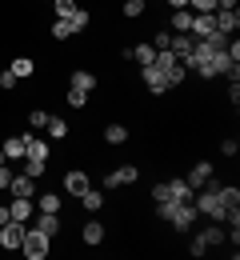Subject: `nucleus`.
Wrapping results in <instances>:
<instances>
[{"instance_id": "obj_17", "label": "nucleus", "mask_w": 240, "mask_h": 260, "mask_svg": "<svg viewBox=\"0 0 240 260\" xmlns=\"http://www.w3.org/2000/svg\"><path fill=\"white\" fill-rule=\"evenodd\" d=\"M36 228H40L44 236H56V232H60V212H40Z\"/></svg>"}, {"instance_id": "obj_23", "label": "nucleus", "mask_w": 240, "mask_h": 260, "mask_svg": "<svg viewBox=\"0 0 240 260\" xmlns=\"http://www.w3.org/2000/svg\"><path fill=\"white\" fill-rule=\"evenodd\" d=\"M200 240H204L208 248H212V244H224V240H228V232H224L220 224H208L204 232H200Z\"/></svg>"}, {"instance_id": "obj_30", "label": "nucleus", "mask_w": 240, "mask_h": 260, "mask_svg": "<svg viewBox=\"0 0 240 260\" xmlns=\"http://www.w3.org/2000/svg\"><path fill=\"white\" fill-rule=\"evenodd\" d=\"M76 8H80L76 0H56V20H68V16L76 12Z\"/></svg>"}, {"instance_id": "obj_40", "label": "nucleus", "mask_w": 240, "mask_h": 260, "mask_svg": "<svg viewBox=\"0 0 240 260\" xmlns=\"http://www.w3.org/2000/svg\"><path fill=\"white\" fill-rule=\"evenodd\" d=\"M8 180H12V172H8V164H0V192L8 188Z\"/></svg>"}, {"instance_id": "obj_43", "label": "nucleus", "mask_w": 240, "mask_h": 260, "mask_svg": "<svg viewBox=\"0 0 240 260\" xmlns=\"http://www.w3.org/2000/svg\"><path fill=\"white\" fill-rule=\"evenodd\" d=\"M168 8L176 12V8H188V0H168Z\"/></svg>"}, {"instance_id": "obj_33", "label": "nucleus", "mask_w": 240, "mask_h": 260, "mask_svg": "<svg viewBox=\"0 0 240 260\" xmlns=\"http://www.w3.org/2000/svg\"><path fill=\"white\" fill-rule=\"evenodd\" d=\"M52 36H56V40H68V36H72V24H68V20H56V24H52Z\"/></svg>"}, {"instance_id": "obj_41", "label": "nucleus", "mask_w": 240, "mask_h": 260, "mask_svg": "<svg viewBox=\"0 0 240 260\" xmlns=\"http://www.w3.org/2000/svg\"><path fill=\"white\" fill-rule=\"evenodd\" d=\"M204 252H208V244L200 240V236H196V240H192V256H204Z\"/></svg>"}, {"instance_id": "obj_27", "label": "nucleus", "mask_w": 240, "mask_h": 260, "mask_svg": "<svg viewBox=\"0 0 240 260\" xmlns=\"http://www.w3.org/2000/svg\"><path fill=\"white\" fill-rule=\"evenodd\" d=\"M184 76H188V68L180 64V60H172V64L164 68V80H168V88H172V84H180V80H184Z\"/></svg>"}, {"instance_id": "obj_32", "label": "nucleus", "mask_w": 240, "mask_h": 260, "mask_svg": "<svg viewBox=\"0 0 240 260\" xmlns=\"http://www.w3.org/2000/svg\"><path fill=\"white\" fill-rule=\"evenodd\" d=\"M28 124H32V128H44V124H48V112H44V108H32V112H28Z\"/></svg>"}, {"instance_id": "obj_38", "label": "nucleus", "mask_w": 240, "mask_h": 260, "mask_svg": "<svg viewBox=\"0 0 240 260\" xmlns=\"http://www.w3.org/2000/svg\"><path fill=\"white\" fill-rule=\"evenodd\" d=\"M220 152H224V156H236V152H240V144H236V140H232V136H228V140L220 144Z\"/></svg>"}, {"instance_id": "obj_22", "label": "nucleus", "mask_w": 240, "mask_h": 260, "mask_svg": "<svg viewBox=\"0 0 240 260\" xmlns=\"http://www.w3.org/2000/svg\"><path fill=\"white\" fill-rule=\"evenodd\" d=\"M168 196L172 200H192V184L180 176V180H168Z\"/></svg>"}, {"instance_id": "obj_31", "label": "nucleus", "mask_w": 240, "mask_h": 260, "mask_svg": "<svg viewBox=\"0 0 240 260\" xmlns=\"http://www.w3.org/2000/svg\"><path fill=\"white\" fill-rule=\"evenodd\" d=\"M72 104V108H84V104H88V92H80V88H68V96H64Z\"/></svg>"}, {"instance_id": "obj_10", "label": "nucleus", "mask_w": 240, "mask_h": 260, "mask_svg": "<svg viewBox=\"0 0 240 260\" xmlns=\"http://www.w3.org/2000/svg\"><path fill=\"white\" fill-rule=\"evenodd\" d=\"M184 180L192 184V192H196V188H204L208 180H212V164H208V160H200L196 168H192V172H188V176H184Z\"/></svg>"}, {"instance_id": "obj_19", "label": "nucleus", "mask_w": 240, "mask_h": 260, "mask_svg": "<svg viewBox=\"0 0 240 260\" xmlns=\"http://www.w3.org/2000/svg\"><path fill=\"white\" fill-rule=\"evenodd\" d=\"M44 132H48L52 140H64V136H68V120H64V116H48Z\"/></svg>"}, {"instance_id": "obj_29", "label": "nucleus", "mask_w": 240, "mask_h": 260, "mask_svg": "<svg viewBox=\"0 0 240 260\" xmlns=\"http://www.w3.org/2000/svg\"><path fill=\"white\" fill-rule=\"evenodd\" d=\"M40 212H60V196L56 192H40Z\"/></svg>"}, {"instance_id": "obj_44", "label": "nucleus", "mask_w": 240, "mask_h": 260, "mask_svg": "<svg viewBox=\"0 0 240 260\" xmlns=\"http://www.w3.org/2000/svg\"><path fill=\"white\" fill-rule=\"evenodd\" d=\"M4 220H12V216H8V204H0V224H4Z\"/></svg>"}, {"instance_id": "obj_20", "label": "nucleus", "mask_w": 240, "mask_h": 260, "mask_svg": "<svg viewBox=\"0 0 240 260\" xmlns=\"http://www.w3.org/2000/svg\"><path fill=\"white\" fill-rule=\"evenodd\" d=\"M192 28V8H176L172 12V32H188Z\"/></svg>"}, {"instance_id": "obj_12", "label": "nucleus", "mask_w": 240, "mask_h": 260, "mask_svg": "<svg viewBox=\"0 0 240 260\" xmlns=\"http://www.w3.org/2000/svg\"><path fill=\"white\" fill-rule=\"evenodd\" d=\"M168 52L176 56V60H184V56L192 52V36H188V32H176V36L168 40Z\"/></svg>"}, {"instance_id": "obj_13", "label": "nucleus", "mask_w": 240, "mask_h": 260, "mask_svg": "<svg viewBox=\"0 0 240 260\" xmlns=\"http://www.w3.org/2000/svg\"><path fill=\"white\" fill-rule=\"evenodd\" d=\"M24 160H48V140L28 136V144H24Z\"/></svg>"}, {"instance_id": "obj_28", "label": "nucleus", "mask_w": 240, "mask_h": 260, "mask_svg": "<svg viewBox=\"0 0 240 260\" xmlns=\"http://www.w3.org/2000/svg\"><path fill=\"white\" fill-rule=\"evenodd\" d=\"M80 204H84V208H88V212H100L104 196H100V192H92V188H84V192H80Z\"/></svg>"}, {"instance_id": "obj_11", "label": "nucleus", "mask_w": 240, "mask_h": 260, "mask_svg": "<svg viewBox=\"0 0 240 260\" xmlns=\"http://www.w3.org/2000/svg\"><path fill=\"white\" fill-rule=\"evenodd\" d=\"M8 192H12V196H36V180L20 172V176H12V180H8Z\"/></svg>"}, {"instance_id": "obj_6", "label": "nucleus", "mask_w": 240, "mask_h": 260, "mask_svg": "<svg viewBox=\"0 0 240 260\" xmlns=\"http://www.w3.org/2000/svg\"><path fill=\"white\" fill-rule=\"evenodd\" d=\"M212 32H216V24H212V12H192V28H188V36L208 40Z\"/></svg>"}, {"instance_id": "obj_1", "label": "nucleus", "mask_w": 240, "mask_h": 260, "mask_svg": "<svg viewBox=\"0 0 240 260\" xmlns=\"http://www.w3.org/2000/svg\"><path fill=\"white\" fill-rule=\"evenodd\" d=\"M156 216L164 220V224H172L176 232H184V228H192V220L200 216L196 208H192V200H156Z\"/></svg>"}, {"instance_id": "obj_5", "label": "nucleus", "mask_w": 240, "mask_h": 260, "mask_svg": "<svg viewBox=\"0 0 240 260\" xmlns=\"http://www.w3.org/2000/svg\"><path fill=\"white\" fill-rule=\"evenodd\" d=\"M140 76H144L148 92H156V96H164V92H168V80H164V72H160L156 64H144V68H140Z\"/></svg>"}, {"instance_id": "obj_21", "label": "nucleus", "mask_w": 240, "mask_h": 260, "mask_svg": "<svg viewBox=\"0 0 240 260\" xmlns=\"http://www.w3.org/2000/svg\"><path fill=\"white\" fill-rule=\"evenodd\" d=\"M216 192H220V200H224V208H228V212H236V204H240V188H232V184H216Z\"/></svg>"}, {"instance_id": "obj_2", "label": "nucleus", "mask_w": 240, "mask_h": 260, "mask_svg": "<svg viewBox=\"0 0 240 260\" xmlns=\"http://www.w3.org/2000/svg\"><path fill=\"white\" fill-rule=\"evenodd\" d=\"M208 184H212V180H208ZM196 192H200V188H196ZM192 208L204 212V216H212L216 224H240V212H228V208H224V200H220V192H216V184H212L208 192L192 196Z\"/></svg>"}, {"instance_id": "obj_25", "label": "nucleus", "mask_w": 240, "mask_h": 260, "mask_svg": "<svg viewBox=\"0 0 240 260\" xmlns=\"http://www.w3.org/2000/svg\"><path fill=\"white\" fill-rule=\"evenodd\" d=\"M124 140H128V128H124V124H108V128H104V144H124Z\"/></svg>"}, {"instance_id": "obj_45", "label": "nucleus", "mask_w": 240, "mask_h": 260, "mask_svg": "<svg viewBox=\"0 0 240 260\" xmlns=\"http://www.w3.org/2000/svg\"><path fill=\"white\" fill-rule=\"evenodd\" d=\"M0 164H8V152H4V148H0Z\"/></svg>"}, {"instance_id": "obj_3", "label": "nucleus", "mask_w": 240, "mask_h": 260, "mask_svg": "<svg viewBox=\"0 0 240 260\" xmlns=\"http://www.w3.org/2000/svg\"><path fill=\"white\" fill-rule=\"evenodd\" d=\"M48 240H52V236H44L40 228H24V240H20V252H24L28 260H44V256H48Z\"/></svg>"}, {"instance_id": "obj_18", "label": "nucleus", "mask_w": 240, "mask_h": 260, "mask_svg": "<svg viewBox=\"0 0 240 260\" xmlns=\"http://www.w3.org/2000/svg\"><path fill=\"white\" fill-rule=\"evenodd\" d=\"M8 72H12L16 80H28V76H32V72H36V64H32V60H28V56H16V60L8 64Z\"/></svg>"}, {"instance_id": "obj_7", "label": "nucleus", "mask_w": 240, "mask_h": 260, "mask_svg": "<svg viewBox=\"0 0 240 260\" xmlns=\"http://www.w3.org/2000/svg\"><path fill=\"white\" fill-rule=\"evenodd\" d=\"M132 180H136V164H124V168L104 176V188H120V184H132Z\"/></svg>"}, {"instance_id": "obj_15", "label": "nucleus", "mask_w": 240, "mask_h": 260, "mask_svg": "<svg viewBox=\"0 0 240 260\" xmlns=\"http://www.w3.org/2000/svg\"><path fill=\"white\" fill-rule=\"evenodd\" d=\"M212 24H216V32H236V24H240L236 8L232 12H212Z\"/></svg>"}, {"instance_id": "obj_9", "label": "nucleus", "mask_w": 240, "mask_h": 260, "mask_svg": "<svg viewBox=\"0 0 240 260\" xmlns=\"http://www.w3.org/2000/svg\"><path fill=\"white\" fill-rule=\"evenodd\" d=\"M84 188H92V184H88V176H84L80 168H68V172H64V192L80 196V192H84Z\"/></svg>"}, {"instance_id": "obj_37", "label": "nucleus", "mask_w": 240, "mask_h": 260, "mask_svg": "<svg viewBox=\"0 0 240 260\" xmlns=\"http://www.w3.org/2000/svg\"><path fill=\"white\" fill-rule=\"evenodd\" d=\"M0 88H4V92H8V88H16V76H12V72H8V68H4V72H0Z\"/></svg>"}, {"instance_id": "obj_4", "label": "nucleus", "mask_w": 240, "mask_h": 260, "mask_svg": "<svg viewBox=\"0 0 240 260\" xmlns=\"http://www.w3.org/2000/svg\"><path fill=\"white\" fill-rule=\"evenodd\" d=\"M20 240H24V220H4L0 224V248L4 252H20Z\"/></svg>"}, {"instance_id": "obj_14", "label": "nucleus", "mask_w": 240, "mask_h": 260, "mask_svg": "<svg viewBox=\"0 0 240 260\" xmlns=\"http://www.w3.org/2000/svg\"><path fill=\"white\" fill-rule=\"evenodd\" d=\"M24 144H28V132H20V136H8V140H4V152H8V160H24Z\"/></svg>"}, {"instance_id": "obj_8", "label": "nucleus", "mask_w": 240, "mask_h": 260, "mask_svg": "<svg viewBox=\"0 0 240 260\" xmlns=\"http://www.w3.org/2000/svg\"><path fill=\"white\" fill-rule=\"evenodd\" d=\"M8 216H12V220H32V196H12Z\"/></svg>"}, {"instance_id": "obj_39", "label": "nucleus", "mask_w": 240, "mask_h": 260, "mask_svg": "<svg viewBox=\"0 0 240 260\" xmlns=\"http://www.w3.org/2000/svg\"><path fill=\"white\" fill-rule=\"evenodd\" d=\"M168 40H172L168 32H156V36H152V48H156V52H160V48H168Z\"/></svg>"}, {"instance_id": "obj_34", "label": "nucleus", "mask_w": 240, "mask_h": 260, "mask_svg": "<svg viewBox=\"0 0 240 260\" xmlns=\"http://www.w3.org/2000/svg\"><path fill=\"white\" fill-rule=\"evenodd\" d=\"M24 176H44V160H24Z\"/></svg>"}, {"instance_id": "obj_35", "label": "nucleus", "mask_w": 240, "mask_h": 260, "mask_svg": "<svg viewBox=\"0 0 240 260\" xmlns=\"http://www.w3.org/2000/svg\"><path fill=\"white\" fill-rule=\"evenodd\" d=\"M192 12H216V0H188Z\"/></svg>"}, {"instance_id": "obj_16", "label": "nucleus", "mask_w": 240, "mask_h": 260, "mask_svg": "<svg viewBox=\"0 0 240 260\" xmlns=\"http://www.w3.org/2000/svg\"><path fill=\"white\" fill-rule=\"evenodd\" d=\"M68 88L92 92V88H96V76H92V72H84V68H76V72H72V80H68Z\"/></svg>"}, {"instance_id": "obj_42", "label": "nucleus", "mask_w": 240, "mask_h": 260, "mask_svg": "<svg viewBox=\"0 0 240 260\" xmlns=\"http://www.w3.org/2000/svg\"><path fill=\"white\" fill-rule=\"evenodd\" d=\"M152 200H168V184H156V188H152Z\"/></svg>"}, {"instance_id": "obj_26", "label": "nucleus", "mask_w": 240, "mask_h": 260, "mask_svg": "<svg viewBox=\"0 0 240 260\" xmlns=\"http://www.w3.org/2000/svg\"><path fill=\"white\" fill-rule=\"evenodd\" d=\"M104 240V224L100 220H88V224H84V244H100Z\"/></svg>"}, {"instance_id": "obj_36", "label": "nucleus", "mask_w": 240, "mask_h": 260, "mask_svg": "<svg viewBox=\"0 0 240 260\" xmlns=\"http://www.w3.org/2000/svg\"><path fill=\"white\" fill-rule=\"evenodd\" d=\"M144 12V0H124V16H140Z\"/></svg>"}, {"instance_id": "obj_24", "label": "nucleus", "mask_w": 240, "mask_h": 260, "mask_svg": "<svg viewBox=\"0 0 240 260\" xmlns=\"http://www.w3.org/2000/svg\"><path fill=\"white\" fill-rule=\"evenodd\" d=\"M68 24H72V32H84V28L92 24V12H88V8H76L68 16Z\"/></svg>"}]
</instances>
